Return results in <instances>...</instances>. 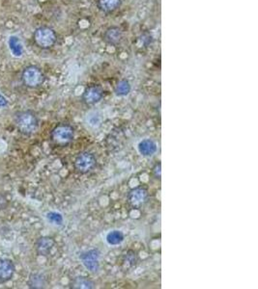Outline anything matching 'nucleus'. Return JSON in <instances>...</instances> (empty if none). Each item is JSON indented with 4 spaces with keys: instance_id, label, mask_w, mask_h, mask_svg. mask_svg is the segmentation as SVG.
Masks as SVG:
<instances>
[{
    "instance_id": "6e6552de",
    "label": "nucleus",
    "mask_w": 258,
    "mask_h": 289,
    "mask_svg": "<svg viewBox=\"0 0 258 289\" xmlns=\"http://www.w3.org/2000/svg\"><path fill=\"white\" fill-rule=\"evenodd\" d=\"M16 273L14 262L7 259H0V285L10 282Z\"/></svg>"
},
{
    "instance_id": "2eb2a0df",
    "label": "nucleus",
    "mask_w": 258,
    "mask_h": 289,
    "mask_svg": "<svg viewBox=\"0 0 258 289\" xmlns=\"http://www.w3.org/2000/svg\"><path fill=\"white\" fill-rule=\"evenodd\" d=\"M71 288L74 289H94V283L85 277H77L71 284Z\"/></svg>"
},
{
    "instance_id": "f8f14e48",
    "label": "nucleus",
    "mask_w": 258,
    "mask_h": 289,
    "mask_svg": "<svg viewBox=\"0 0 258 289\" xmlns=\"http://www.w3.org/2000/svg\"><path fill=\"white\" fill-rule=\"evenodd\" d=\"M157 150H158L157 144L151 139H144L138 144V152L141 155L145 157L154 155Z\"/></svg>"
},
{
    "instance_id": "dca6fc26",
    "label": "nucleus",
    "mask_w": 258,
    "mask_h": 289,
    "mask_svg": "<svg viewBox=\"0 0 258 289\" xmlns=\"http://www.w3.org/2000/svg\"><path fill=\"white\" fill-rule=\"evenodd\" d=\"M124 241V234L120 230H113L107 235V242L110 245L116 246Z\"/></svg>"
},
{
    "instance_id": "f03ea898",
    "label": "nucleus",
    "mask_w": 258,
    "mask_h": 289,
    "mask_svg": "<svg viewBox=\"0 0 258 289\" xmlns=\"http://www.w3.org/2000/svg\"><path fill=\"white\" fill-rule=\"evenodd\" d=\"M75 138V128L69 123H59L50 132V141L54 146L66 147Z\"/></svg>"
},
{
    "instance_id": "f257e3e1",
    "label": "nucleus",
    "mask_w": 258,
    "mask_h": 289,
    "mask_svg": "<svg viewBox=\"0 0 258 289\" xmlns=\"http://www.w3.org/2000/svg\"><path fill=\"white\" fill-rule=\"evenodd\" d=\"M15 122L17 130L25 136L33 135L39 128V119L37 115L30 110L16 113Z\"/></svg>"
},
{
    "instance_id": "412c9836",
    "label": "nucleus",
    "mask_w": 258,
    "mask_h": 289,
    "mask_svg": "<svg viewBox=\"0 0 258 289\" xmlns=\"http://www.w3.org/2000/svg\"><path fill=\"white\" fill-rule=\"evenodd\" d=\"M154 175L157 179H161V164H157L154 168Z\"/></svg>"
},
{
    "instance_id": "4be33fe9",
    "label": "nucleus",
    "mask_w": 258,
    "mask_h": 289,
    "mask_svg": "<svg viewBox=\"0 0 258 289\" xmlns=\"http://www.w3.org/2000/svg\"><path fill=\"white\" fill-rule=\"evenodd\" d=\"M8 104H9V102H8L7 98L0 94V107H6V106H8Z\"/></svg>"
},
{
    "instance_id": "1a4fd4ad",
    "label": "nucleus",
    "mask_w": 258,
    "mask_h": 289,
    "mask_svg": "<svg viewBox=\"0 0 258 289\" xmlns=\"http://www.w3.org/2000/svg\"><path fill=\"white\" fill-rule=\"evenodd\" d=\"M55 246V241L52 237L42 236L35 243V250L38 256L48 257Z\"/></svg>"
},
{
    "instance_id": "423d86ee",
    "label": "nucleus",
    "mask_w": 258,
    "mask_h": 289,
    "mask_svg": "<svg viewBox=\"0 0 258 289\" xmlns=\"http://www.w3.org/2000/svg\"><path fill=\"white\" fill-rule=\"evenodd\" d=\"M100 257L99 250L93 249L82 253L80 257L83 266L92 273H96L100 269Z\"/></svg>"
},
{
    "instance_id": "4468645a",
    "label": "nucleus",
    "mask_w": 258,
    "mask_h": 289,
    "mask_svg": "<svg viewBox=\"0 0 258 289\" xmlns=\"http://www.w3.org/2000/svg\"><path fill=\"white\" fill-rule=\"evenodd\" d=\"M27 286L31 289H45L47 287V278L43 274L39 273L30 274L27 281Z\"/></svg>"
},
{
    "instance_id": "6ab92c4d",
    "label": "nucleus",
    "mask_w": 258,
    "mask_h": 289,
    "mask_svg": "<svg viewBox=\"0 0 258 289\" xmlns=\"http://www.w3.org/2000/svg\"><path fill=\"white\" fill-rule=\"evenodd\" d=\"M47 218L50 223H52L54 225L60 226L63 223L62 215L60 213H57V212H48L47 214Z\"/></svg>"
},
{
    "instance_id": "a211bd4d",
    "label": "nucleus",
    "mask_w": 258,
    "mask_h": 289,
    "mask_svg": "<svg viewBox=\"0 0 258 289\" xmlns=\"http://www.w3.org/2000/svg\"><path fill=\"white\" fill-rule=\"evenodd\" d=\"M130 92V85L129 81L121 80L115 87V94L119 96H127Z\"/></svg>"
},
{
    "instance_id": "7ed1b4c3",
    "label": "nucleus",
    "mask_w": 258,
    "mask_h": 289,
    "mask_svg": "<svg viewBox=\"0 0 258 289\" xmlns=\"http://www.w3.org/2000/svg\"><path fill=\"white\" fill-rule=\"evenodd\" d=\"M45 75L43 71L34 65L27 66L21 73L22 84L30 89H36L42 86L45 82Z\"/></svg>"
},
{
    "instance_id": "20e7f679",
    "label": "nucleus",
    "mask_w": 258,
    "mask_h": 289,
    "mask_svg": "<svg viewBox=\"0 0 258 289\" xmlns=\"http://www.w3.org/2000/svg\"><path fill=\"white\" fill-rule=\"evenodd\" d=\"M33 39L40 48L48 49L56 44L57 35L52 28L48 26H41L34 31Z\"/></svg>"
},
{
    "instance_id": "ddd939ff",
    "label": "nucleus",
    "mask_w": 258,
    "mask_h": 289,
    "mask_svg": "<svg viewBox=\"0 0 258 289\" xmlns=\"http://www.w3.org/2000/svg\"><path fill=\"white\" fill-rule=\"evenodd\" d=\"M122 4V0H97V6L100 11L111 14L119 9Z\"/></svg>"
},
{
    "instance_id": "f3484780",
    "label": "nucleus",
    "mask_w": 258,
    "mask_h": 289,
    "mask_svg": "<svg viewBox=\"0 0 258 289\" xmlns=\"http://www.w3.org/2000/svg\"><path fill=\"white\" fill-rule=\"evenodd\" d=\"M87 124L93 128H97L102 124V117L97 112H91L87 115Z\"/></svg>"
},
{
    "instance_id": "39448f33",
    "label": "nucleus",
    "mask_w": 258,
    "mask_h": 289,
    "mask_svg": "<svg viewBox=\"0 0 258 289\" xmlns=\"http://www.w3.org/2000/svg\"><path fill=\"white\" fill-rule=\"evenodd\" d=\"M97 165L95 155L89 152H81L74 161L75 170L80 174H87L91 172Z\"/></svg>"
},
{
    "instance_id": "9d476101",
    "label": "nucleus",
    "mask_w": 258,
    "mask_h": 289,
    "mask_svg": "<svg viewBox=\"0 0 258 289\" xmlns=\"http://www.w3.org/2000/svg\"><path fill=\"white\" fill-rule=\"evenodd\" d=\"M128 199L131 206L140 207L144 203H146L148 199V192L145 188L142 187L134 188L129 191Z\"/></svg>"
},
{
    "instance_id": "aec40b11",
    "label": "nucleus",
    "mask_w": 258,
    "mask_h": 289,
    "mask_svg": "<svg viewBox=\"0 0 258 289\" xmlns=\"http://www.w3.org/2000/svg\"><path fill=\"white\" fill-rule=\"evenodd\" d=\"M9 205V200L3 194L0 193V211L5 210Z\"/></svg>"
},
{
    "instance_id": "9b49d317",
    "label": "nucleus",
    "mask_w": 258,
    "mask_h": 289,
    "mask_svg": "<svg viewBox=\"0 0 258 289\" xmlns=\"http://www.w3.org/2000/svg\"><path fill=\"white\" fill-rule=\"evenodd\" d=\"M104 40L107 44L111 46H117L123 40V32L118 26H112L106 30L104 33Z\"/></svg>"
},
{
    "instance_id": "0eeeda50",
    "label": "nucleus",
    "mask_w": 258,
    "mask_h": 289,
    "mask_svg": "<svg viewBox=\"0 0 258 289\" xmlns=\"http://www.w3.org/2000/svg\"><path fill=\"white\" fill-rule=\"evenodd\" d=\"M104 96V91L97 85H91L85 89L82 94V101L86 105H94L102 100Z\"/></svg>"
}]
</instances>
